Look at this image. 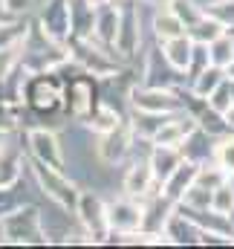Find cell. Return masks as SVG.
I'll list each match as a JSON object with an SVG mask.
<instances>
[{"mask_svg":"<svg viewBox=\"0 0 234 249\" xmlns=\"http://www.w3.org/2000/svg\"><path fill=\"white\" fill-rule=\"evenodd\" d=\"M32 145H35V151H38L41 162H47V165H52V168L58 171L61 154H58V142H55V136H52V133L38 130V133H32Z\"/></svg>","mask_w":234,"mask_h":249,"instance_id":"6da1fadb","label":"cell"},{"mask_svg":"<svg viewBox=\"0 0 234 249\" xmlns=\"http://www.w3.org/2000/svg\"><path fill=\"white\" fill-rule=\"evenodd\" d=\"M110 226L116 229H136L142 223V214L136 206H127V203H118V206H110V214H107Z\"/></svg>","mask_w":234,"mask_h":249,"instance_id":"7a4b0ae2","label":"cell"},{"mask_svg":"<svg viewBox=\"0 0 234 249\" xmlns=\"http://www.w3.org/2000/svg\"><path fill=\"white\" fill-rule=\"evenodd\" d=\"M171 165H176V151H171V145H159L156 154H153V171H150V174L168 180V177L176 171V168H171Z\"/></svg>","mask_w":234,"mask_h":249,"instance_id":"3957f363","label":"cell"},{"mask_svg":"<svg viewBox=\"0 0 234 249\" xmlns=\"http://www.w3.org/2000/svg\"><path fill=\"white\" fill-rule=\"evenodd\" d=\"M55 99H58V93H55L52 84H47V81H38V84H35V90H32V105H35L38 110H52V107H55Z\"/></svg>","mask_w":234,"mask_h":249,"instance_id":"277c9868","label":"cell"},{"mask_svg":"<svg viewBox=\"0 0 234 249\" xmlns=\"http://www.w3.org/2000/svg\"><path fill=\"white\" fill-rule=\"evenodd\" d=\"M168 61L174 64V67H185V64L191 61V44L185 41V38H171V47H168Z\"/></svg>","mask_w":234,"mask_h":249,"instance_id":"5b68a950","label":"cell"},{"mask_svg":"<svg viewBox=\"0 0 234 249\" xmlns=\"http://www.w3.org/2000/svg\"><path fill=\"white\" fill-rule=\"evenodd\" d=\"M156 32H159V38H165V41H171L176 35H182V20L171 15V12H165L159 20H156Z\"/></svg>","mask_w":234,"mask_h":249,"instance_id":"8992f818","label":"cell"},{"mask_svg":"<svg viewBox=\"0 0 234 249\" xmlns=\"http://www.w3.org/2000/svg\"><path fill=\"white\" fill-rule=\"evenodd\" d=\"M148 180H150V171L136 165V168L130 171V177H127V191H130V194H139V191H145V188H148Z\"/></svg>","mask_w":234,"mask_h":249,"instance_id":"52a82bcc","label":"cell"},{"mask_svg":"<svg viewBox=\"0 0 234 249\" xmlns=\"http://www.w3.org/2000/svg\"><path fill=\"white\" fill-rule=\"evenodd\" d=\"M217 160H220V165H223L226 171L234 174V139L232 142H223V145L217 148Z\"/></svg>","mask_w":234,"mask_h":249,"instance_id":"ba28073f","label":"cell"},{"mask_svg":"<svg viewBox=\"0 0 234 249\" xmlns=\"http://www.w3.org/2000/svg\"><path fill=\"white\" fill-rule=\"evenodd\" d=\"M217 75H220L217 70H211V72H202V81H200V90L205 93L208 87H214V84H217Z\"/></svg>","mask_w":234,"mask_h":249,"instance_id":"9c48e42d","label":"cell"},{"mask_svg":"<svg viewBox=\"0 0 234 249\" xmlns=\"http://www.w3.org/2000/svg\"><path fill=\"white\" fill-rule=\"evenodd\" d=\"M226 119H229V124H234V105L226 110Z\"/></svg>","mask_w":234,"mask_h":249,"instance_id":"30bf717a","label":"cell"},{"mask_svg":"<svg viewBox=\"0 0 234 249\" xmlns=\"http://www.w3.org/2000/svg\"><path fill=\"white\" fill-rule=\"evenodd\" d=\"M232 194H234V180H232Z\"/></svg>","mask_w":234,"mask_h":249,"instance_id":"8fae6325","label":"cell"}]
</instances>
